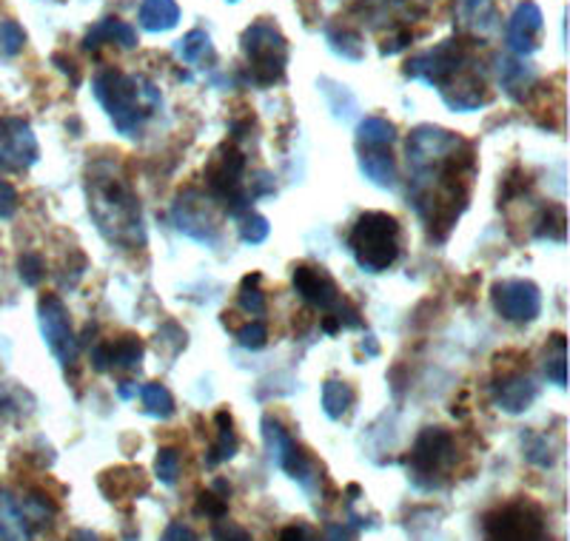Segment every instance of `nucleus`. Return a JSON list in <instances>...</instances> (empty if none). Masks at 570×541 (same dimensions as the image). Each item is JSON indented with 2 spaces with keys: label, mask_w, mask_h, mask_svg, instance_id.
<instances>
[{
  "label": "nucleus",
  "mask_w": 570,
  "mask_h": 541,
  "mask_svg": "<svg viewBox=\"0 0 570 541\" xmlns=\"http://www.w3.org/2000/svg\"><path fill=\"white\" fill-rule=\"evenodd\" d=\"M411 206L434 239H445L462 217L476 175L473 146L440 126H416L409 137Z\"/></svg>",
  "instance_id": "nucleus-1"
},
{
  "label": "nucleus",
  "mask_w": 570,
  "mask_h": 541,
  "mask_svg": "<svg viewBox=\"0 0 570 541\" xmlns=\"http://www.w3.org/2000/svg\"><path fill=\"white\" fill-rule=\"evenodd\" d=\"M89 212L109 243L120 245V248H137L146 243L140 200L124 177H117L115 171H104V166L89 175Z\"/></svg>",
  "instance_id": "nucleus-2"
},
{
  "label": "nucleus",
  "mask_w": 570,
  "mask_h": 541,
  "mask_svg": "<svg viewBox=\"0 0 570 541\" xmlns=\"http://www.w3.org/2000/svg\"><path fill=\"white\" fill-rule=\"evenodd\" d=\"M95 97L106 109L115 129L126 137H137L151 109L160 106V91L146 78H131L117 69H104L95 75Z\"/></svg>",
  "instance_id": "nucleus-3"
},
{
  "label": "nucleus",
  "mask_w": 570,
  "mask_h": 541,
  "mask_svg": "<svg viewBox=\"0 0 570 541\" xmlns=\"http://www.w3.org/2000/svg\"><path fill=\"white\" fill-rule=\"evenodd\" d=\"M348 248L368 274L389 270L400 257V223L385 212H365L351 228Z\"/></svg>",
  "instance_id": "nucleus-4"
},
{
  "label": "nucleus",
  "mask_w": 570,
  "mask_h": 541,
  "mask_svg": "<svg viewBox=\"0 0 570 541\" xmlns=\"http://www.w3.org/2000/svg\"><path fill=\"white\" fill-rule=\"evenodd\" d=\"M243 55L248 63V80L254 86H274L283 80L288 66V40L283 38L272 20H254L240 38Z\"/></svg>",
  "instance_id": "nucleus-5"
},
{
  "label": "nucleus",
  "mask_w": 570,
  "mask_h": 541,
  "mask_svg": "<svg viewBox=\"0 0 570 541\" xmlns=\"http://www.w3.org/2000/svg\"><path fill=\"white\" fill-rule=\"evenodd\" d=\"M456 464V442L445 427H425L409 456V473L416 488L434 490Z\"/></svg>",
  "instance_id": "nucleus-6"
},
{
  "label": "nucleus",
  "mask_w": 570,
  "mask_h": 541,
  "mask_svg": "<svg viewBox=\"0 0 570 541\" xmlns=\"http://www.w3.org/2000/svg\"><path fill=\"white\" fill-rule=\"evenodd\" d=\"M482 539L485 541H544V513L539 504L519 499L493 508L482 519Z\"/></svg>",
  "instance_id": "nucleus-7"
},
{
  "label": "nucleus",
  "mask_w": 570,
  "mask_h": 541,
  "mask_svg": "<svg viewBox=\"0 0 570 541\" xmlns=\"http://www.w3.org/2000/svg\"><path fill=\"white\" fill-rule=\"evenodd\" d=\"M471 40L465 38H451V40H442L440 46L434 49H428V52L414 55V58L405 63V75L414 80H422V83L434 86V89H442L445 83L465 71L471 66Z\"/></svg>",
  "instance_id": "nucleus-8"
},
{
  "label": "nucleus",
  "mask_w": 570,
  "mask_h": 541,
  "mask_svg": "<svg viewBox=\"0 0 570 541\" xmlns=\"http://www.w3.org/2000/svg\"><path fill=\"white\" fill-rule=\"evenodd\" d=\"M243 177H246V157H243V151H237L234 146H223V149L214 155L212 166H208L206 180L208 188H212L214 200L223 203L232 217L248 214V203H252Z\"/></svg>",
  "instance_id": "nucleus-9"
},
{
  "label": "nucleus",
  "mask_w": 570,
  "mask_h": 541,
  "mask_svg": "<svg viewBox=\"0 0 570 541\" xmlns=\"http://www.w3.org/2000/svg\"><path fill=\"white\" fill-rule=\"evenodd\" d=\"M263 442H266V453L268 459H272L274 468L288 473V476H292L294 482L303 484L305 490H314V484L320 482L317 464H314V459L288 436V431H285L279 422L263 420Z\"/></svg>",
  "instance_id": "nucleus-10"
},
{
  "label": "nucleus",
  "mask_w": 570,
  "mask_h": 541,
  "mask_svg": "<svg viewBox=\"0 0 570 541\" xmlns=\"http://www.w3.org/2000/svg\"><path fill=\"white\" fill-rule=\"evenodd\" d=\"M40 316V334H43L46 345L58 356L60 365H75L78 360V340H75V331L69 323V311L60 303V297L55 294H46L38 305Z\"/></svg>",
  "instance_id": "nucleus-11"
},
{
  "label": "nucleus",
  "mask_w": 570,
  "mask_h": 541,
  "mask_svg": "<svg viewBox=\"0 0 570 541\" xmlns=\"http://www.w3.org/2000/svg\"><path fill=\"white\" fill-rule=\"evenodd\" d=\"M38 137L32 126L20 117H0V168L27 171L38 163Z\"/></svg>",
  "instance_id": "nucleus-12"
},
{
  "label": "nucleus",
  "mask_w": 570,
  "mask_h": 541,
  "mask_svg": "<svg viewBox=\"0 0 570 541\" xmlns=\"http://www.w3.org/2000/svg\"><path fill=\"white\" fill-rule=\"evenodd\" d=\"M493 308L508 323H531L542 311V294L528 279H505L493 285Z\"/></svg>",
  "instance_id": "nucleus-13"
},
{
  "label": "nucleus",
  "mask_w": 570,
  "mask_h": 541,
  "mask_svg": "<svg viewBox=\"0 0 570 541\" xmlns=\"http://www.w3.org/2000/svg\"><path fill=\"white\" fill-rule=\"evenodd\" d=\"M171 219H175L177 232H183L186 237L197 239V243H217L212 200L203 197L200 191H183L171 208Z\"/></svg>",
  "instance_id": "nucleus-14"
},
{
  "label": "nucleus",
  "mask_w": 570,
  "mask_h": 541,
  "mask_svg": "<svg viewBox=\"0 0 570 541\" xmlns=\"http://www.w3.org/2000/svg\"><path fill=\"white\" fill-rule=\"evenodd\" d=\"M454 23L460 29V38L482 46L480 40H488L502 29V14L493 0H456Z\"/></svg>",
  "instance_id": "nucleus-15"
},
{
  "label": "nucleus",
  "mask_w": 570,
  "mask_h": 541,
  "mask_svg": "<svg viewBox=\"0 0 570 541\" xmlns=\"http://www.w3.org/2000/svg\"><path fill=\"white\" fill-rule=\"evenodd\" d=\"M544 18L542 9L533 3V0H525L513 9V14L505 23V43L517 58H528L539 49V38H542Z\"/></svg>",
  "instance_id": "nucleus-16"
},
{
  "label": "nucleus",
  "mask_w": 570,
  "mask_h": 541,
  "mask_svg": "<svg viewBox=\"0 0 570 541\" xmlns=\"http://www.w3.org/2000/svg\"><path fill=\"white\" fill-rule=\"evenodd\" d=\"M294 288L299 297L317 311H340L343 299H340L337 283L328 277L325 268H314V265H297L294 268Z\"/></svg>",
  "instance_id": "nucleus-17"
},
{
  "label": "nucleus",
  "mask_w": 570,
  "mask_h": 541,
  "mask_svg": "<svg viewBox=\"0 0 570 541\" xmlns=\"http://www.w3.org/2000/svg\"><path fill=\"white\" fill-rule=\"evenodd\" d=\"M440 95L448 104V109L454 111H476L480 106L488 104L485 78H482L473 66H468V69L460 71L451 83L442 86Z\"/></svg>",
  "instance_id": "nucleus-18"
},
{
  "label": "nucleus",
  "mask_w": 570,
  "mask_h": 541,
  "mask_svg": "<svg viewBox=\"0 0 570 541\" xmlns=\"http://www.w3.org/2000/svg\"><path fill=\"white\" fill-rule=\"evenodd\" d=\"M497 78H499V86L505 89V95H511L513 100H525L528 91L537 86L539 75L537 69H533V63H528L525 58H517V55H499Z\"/></svg>",
  "instance_id": "nucleus-19"
},
{
  "label": "nucleus",
  "mask_w": 570,
  "mask_h": 541,
  "mask_svg": "<svg viewBox=\"0 0 570 541\" xmlns=\"http://www.w3.org/2000/svg\"><path fill=\"white\" fill-rule=\"evenodd\" d=\"M533 400H537V385L525 374H508L493 385V402H497L499 411L522 413L531 407Z\"/></svg>",
  "instance_id": "nucleus-20"
},
{
  "label": "nucleus",
  "mask_w": 570,
  "mask_h": 541,
  "mask_svg": "<svg viewBox=\"0 0 570 541\" xmlns=\"http://www.w3.org/2000/svg\"><path fill=\"white\" fill-rule=\"evenodd\" d=\"M109 43L120 46V49H135L137 32L129 27V23H124V20L104 18L98 20V23L89 29V35L83 38L86 52H98L100 46H109Z\"/></svg>",
  "instance_id": "nucleus-21"
},
{
  "label": "nucleus",
  "mask_w": 570,
  "mask_h": 541,
  "mask_svg": "<svg viewBox=\"0 0 570 541\" xmlns=\"http://www.w3.org/2000/svg\"><path fill=\"white\" fill-rule=\"evenodd\" d=\"M100 490L109 496V502H120L126 496L146 493V476L140 468H115L100 476Z\"/></svg>",
  "instance_id": "nucleus-22"
},
{
  "label": "nucleus",
  "mask_w": 570,
  "mask_h": 541,
  "mask_svg": "<svg viewBox=\"0 0 570 541\" xmlns=\"http://www.w3.org/2000/svg\"><path fill=\"white\" fill-rule=\"evenodd\" d=\"M137 20L146 32H169L180 23V7L175 0H142Z\"/></svg>",
  "instance_id": "nucleus-23"
},
{
  "label": "nucleus",
  "mask_w": 570,
  "mask_h": 541,
  "mask_svg": "<svg viewBox=\"0 0 570 541\" xmlns=\"http://www.w3.org/2000/svg\"><path fill=\"white\" fill-rule=\"evenodd\" d=\"M360 168L374 186L394 188L396 186V163L391 151L385 149H365L360 151Z\"/></svg>",
  "instance_id": "nucleus-24"
},
{
  "label": "nucleus",
  "mask_w": 570,
  "mask_h": 541,
  "mask_svg": "<svg viewBox=\"0 0 570 541\" xmlns=\"http://www.w3.org/2000/svg\"><path fill=\"white\" fill-rule=\"evenodd\" d=\"M14 508H18L20 519L27 522L29 533H32V530H38V528H49V524H52V519H55V513H58V508H55L52 499L46 496V493H40V490H29L27 496L20 499Z\"/></svg>",
  "instance_id": "nucleus-25"
},
{
  "label": "nucleus",
  "mask_w": 570,
  "mask_h": 541,
  "mask_svg": "<svg viewBox=\"0 0 570 541\" xmlns=\"http://www.w3.org/2000/svg\"><path fill=\"white\" fill-rule=\"evenodd\" d=\"M394 140H396V126L385 120V117H365V120L356 126V142H360V151L389 149Z\"/></svg>",
  "instance_id": "nucleus-26"
},
{
  "label": "nucleus",
  "mask_w": 570,
  "mask_h": 541,
  "mask_svg": "<svg viewBox=\"0 0 570 541\" xmlns=\"http://www.w3.org/2000/svg\"><path fill=\"white\" fill-rule=\"evenodd\" d=\"M217 422V442L212 445V451L206 453L208 468H217L220 462H228L237 453V433H234V422L226 411H220L214 416Z\"/></svg>",
  "instance_id": "nucleus-27"
},
{
  "label": "nucleus",
  "mask_w": 570,
  "mask_h": 541,
  "mask_svg": "<svg viewBox=\"0 0 570 541\" xmlns=\"http://www.w3.org/2000/svg\"><path fill=\"white\" fill-rule=\"evenodd\" d=\"M106 360H109V371H135L142 362V342L137 336H120L117 342L106 345Z\"/></svg>",
  "instance_id": "nucleus-28"
},
{
  "label": "nucleus",
  "mask_w": 570,
  "mask_h": 541,
  "mask_svg": "<svg viewBox=\"0 0 570 541\" xmlns=\"http://www.w3.org/2000/svg\"><path fill=\"white\" fill-rule=\"evenodd\" d=\"M354 400H356V393L348 382L328 380L323 385V411L325 416H331V420H343L345 413L351 411V405H354Z\"/></svg>",
  "instance_id": "nucleus-29"
},
{
  "label": "nucleus",
  "mask_w": 570,
  "mask_h": 541,
  "mask_svg": "<svg viewBox=\"0 0 570 541\" xmlns=\"http://www.w3.org/2000/svg\"><path fill=\"white\" fill-rule=\"evenodd\" d=\"M325 38H328V46L340 58L345 60H363L365 55V46L363 38L348 27H328L325 29Z\"/></svg>",
  "instance_id": "nucleus-30"
},
{
  "label": "nucleus",
  "mask_w": 570,
  "mask_h": 541,
  "mask_svg": "<svg viewBox=\"0 0 570 541\" xmlns=\"http://www.w3.org/2000/svg\"><path fill=\"white\" fill-rule=\"evenodd\" d=\"M177 55L191 66H200L206 63V60H214L212 38H208L203 29H195V32H188L183 40H177Z\"/></svg>",
  "instance_id": "nucleus-31"
},
{
  "label": "nucleus",
  "mask_w": 570,
  "mask_h": 541,
  "mask_svg": "<svg viewBox=\"0 0 570 541\" xmlns=\"http://www.w3.org/2000/svg\"><path fill=\"white\" fill-rule=\"evenodd\" d=\"M140 400L146 413L157 416V420H169L175 413V400H171L169 387L160 385V382H149V385L140 387Z\"/></svg>",
  "instance_id": "nucleus-32"
},
{
  "label": "nucleus",
  "mask_w": 570,
  "mask_h": 541,
  "mask_svg": "<svg viewBox=\"0 0 570 541\" xmlns=\"http://www.w3.org/2000/svg\"><path fill=\"white\" fill-rule=\"evenodd\" d=\"M27 46V32L20 29V23L14 20H0V55L3 58H14V55L23 52Z\"/></svg>",
  "instance_id": "nucleus-33"
},
{
  "label": "nucleus",
  "mask_w": 570,
  "mask_h": 541,
  "mask_svg": "<svg viewBox=\"0 0 570 541\" xmlns=\"http://www.w3.org/2000/svg\"><path fill=\"white\" fill-rule=\"evenodd\" d=\"M155 473L163 484H175L180 476V453L175 447H160L155 459Z\"/></svg>",
  "instance_id": "nucleus-34"
},
{
  "label": "nucleus",
  "mask_w": 570,
  "mask_h": 541,
  "mask_svg": "<svg viewBox=\"0 0 570 541\" xmlns=\"http://www.w3.org/2000/svg\"><path fill=\"white\" fill-rule=\"evenodd\" d=\"M257 283H259V274L246 277L243 279V291H240V308L254 316L266 314V297H263V291L257 288Z\"/></svg>",
  "instance_id": "nucleus-35"
},
{
  "label": "nucleus",
  "mask_w": 570,
  "mask_h": 541,
  "mask_svg": "<svg viewBox=\"0 0 570 541\" xmlns=\"http://www.w3.org/2000/svg\"><path fill=\"white\" fill-rule=\"evenodd\" d=\"M553 351L557 354H548V360H544V374H548V380L553 382V385L564 387V336L557 334L553 336Z\"/></svg>",
  "instance_id": "nucleus-36"
},
{
  "label": "nucleus",
  "mask_w": 570,
  "mask_h": 541,
  "mask_svg": "<svg viewBox=\"0 0 570 541\" xmlns=\"http://www.w3.org/2000/svg\"><path fill=\"white\" fill-rule=\"evenodd\" d=\"M268 232H272V226H268L266 217H259V214H246V217H243V226H240L243 243L259 245L268 237Z\"/></svg>",
  "instance_id": "nucleus-37"
},
{
  "label": "nucleus",
  "mask_w": 570,
  "mask_h": 541,
  "mask_svg": "<svg viewBox=\"0 0 570 541\" xmlns=\"http://www.w3.org/2000/svg\"><path fill=\"white\" fill-rule=\"evenodd\" d=\"M212 539L214 541H254L252 533H248L243 524L228 522L226 515H223V519H217V524L212 528Z\"/></svg>",
  "instance_id": "nucleus-38"
},
{
  "label": "nucleus",
  "mask_w": 570,
  "mask_h": 541,
  "mask_svg": "<svg viewBox=\"0 0 570 541\" xmlns=\"http://www.w3.org/2000/svg\"><path fill=\"white\" fill-rule=\"evenodd\" d=\"M18 268H20V279H23L27 285H38L40 279L46 277V265L38 254H23Z\"/></svg>",
  "instance_id": "nucleus-39"
},
{
  "label": "nucleus",
  "mask_w": 570,
  "mask_h": 541,
  "mask_svg": "<svg viewBox=\"0 0 570 541\" xmlns=\"http://www.w3.org/2000/svg\"><path fill=\"white\" fill-rule=\"evenodd\" d=\"M237 342H240L243 348L259 351L268 342V328L263 323L246 325V328H240V334H237Z\"/></svg>",
  "instance_id": "nucleus-40"
},
{
  "label": "nucleus",
  "mask_w": 570,
  "mask_h": 541,
  "mask_svg": "<svg viewBox=\"0 0 570 541\" xmlns=\"http://www.w3.org/2000/svg\"><path fill=\"white\" fill-rule=\"evenodd\" d=\"M197 513H206L212 519H223L228 513L226 496H217L214 490H203L200 502H197Z\"/></svg>",
  "instance_id": "nucleus-41"
},
{
  "label": "nucleus",
  "mask_w": 570,
  "mask_h": 541,
  "mask_svg": "<svg viewBox=\"0 0 570 541\" xmlns=\"http://www.w3.org/2000/svg\"><path fill=\"white\" fill-rule=\"evenodd\" d=\"M18 212V191L7 180H0V219H9Z\"/></svg>",
  "instance_id": "nucleus-42"
},
{
  "label": "nucleus",
  "mask_w": 570,
  "mask_h": 541,
  "mask_svg": "<svg viewBox=\"0 0 570 541\" xmlns=\"http://www.w3.org/2000/svg\"><path fill=\"white\" fill-rule=\"evenodd\" d=\"M160 541H200V535H197L195 530L188 528V524H183V522H171L169 528L163 530Z\"/></svg>",
  "instance_id": "nucleus-43"
},
{
  "label": "nucleus",
  "mask_w": 570,
  "mask_h": 541,
  "mask_svg": "<svg viewBox=\"0 0 570 541\" xmlns=\"http://www.w3.org/2000/svg\"><path fill=\"white\" fill-rule=\"evenodd\" d=\"M411 40H414V35H411L409 29H396V32L391 35V38H385L383 55H396V52H402V49H405V46L411 43Z\"/></svg>",
  "instance_id": "nucleus-44"
},
{
  "label": "nucleus",
  "mask_w": 570,
  "mask_h": 541,
  "mask_svg": "<svg viewBox=\"0 0 570 541\" xmlns=\"http://www.w3.org/2000/svg\"><path fill=\"white\" fill-rule=\"evenodd\" d=\"M266 194H274V180L268 171H257L252 180V186H248V197H266Z\"/></svg>",
  "instance_id": "nucleus-45"
},
{
  "label": "nucleus",
  "mask_w": 570,
  "mask_h": 541,
  "mask_svg": "<svg viewBox=\"0 0 570 541\" xmlns=\"http://www.w3.org/2000/svg\"><path fill=\"white\" fill-rule=\"evenodd\" d=\"M277 541H314V533L308 524H288V528L279 530Z\"/></svg>",
  "instance_id": "nucleus-46"
},
{
  "label": "nucleus",
  "mask_w": 570,
  "mask_h": 541,
  "mask_svg": "<svg viewBox=\"0 0 570 541\" xmlns=\"http://www.w3.org/2000/svg\"><path fill=\"white\" fill-rule=\"evenodd\" d=\"M323 541H354V530L348 524H328L323 533Z\"/></svg>",
  "instance_id": "nucleus-47"
},
{
  "label": "nucleus",
  "mask_w": 570,
  "mask_h": 541,
  "mask_svg": "<svg viewBox=\"0 0 570 541\" xmlns=\"http://www.w3.org/2000/svg\"><path fill=\"white\" fill-rule=\"evenodd\" d=\"M52 60H55V63H58V69L63 71V75H69V78H71V83H78V80H80V75H78V69H75V63H71L69 58H63V55H55Z\"/></svg>",
  "instance_id": "nucleus-48"
},
{
  "label": "nucleus",
  "mask_w": 570,
  "mask_h": 541,
  "mask_svg": "<svg viewBox=\"0 0 570 541\" xmlns=\"http://www.w3.org/2000/svg\"><path fill=\"white\" fill-rule=\"evenodd\" d=\"M66 541H100V535L91 533V530H71Z\"/></svg>",
  "instance_id": "nucleus-49"
},
{
  "label": "nucleus",
  "mask_w": 570,
  "mask_h": 541,
  "mask_svg": "<svg viewBox=\"0 0 570 541\" xmlns=\"http://www.w3.org/2000/svg\"><path fill=\"white\" fill-rule=\"evenodd\" d=\"M135 393H137V387L131 385V382H124V385H120V396H124V400H131Z\"/></svg>",
  "instance_id": "nucleus-50"
},
{
  "label": "nucleus",
  "mask_w": 570,
  "mask_h": 541,
  "mask_svg": "<svg viewBox=\"0 0 570 541\" xmlns=\"http://www.w3.org/2000/svg\"><path fill=\"white\" fill-rule=\"evenodd\" d=\"M232 3H237V0H232Z\"/></svg>",
  "instance_id": "nucleus-51"
}]
</instances>
